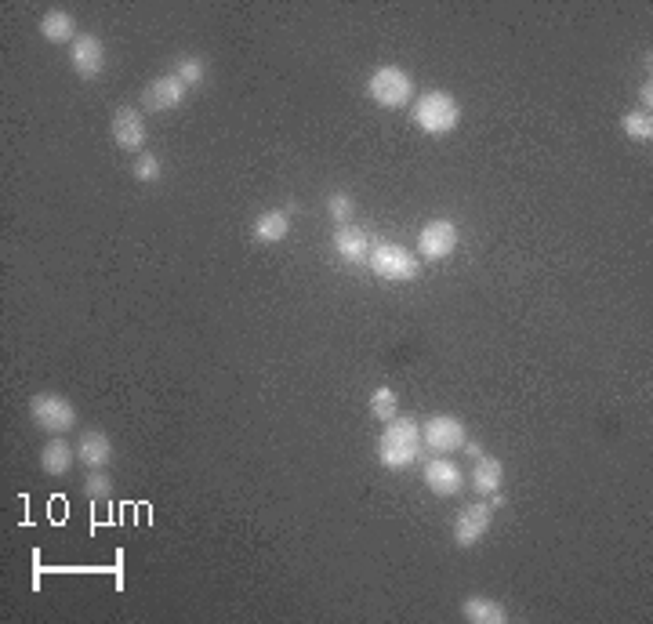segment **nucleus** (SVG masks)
Returning a JSON list of instances; mask_svg holds the SVG:
<instances>
[{
  "label": "nucleus",
  "mask_w": 653,
  "mask_h": 624,
  "mask_svg": "<svg viewBox=\"0 0 653 624\" xmlns=\"http://www.w3.org/2000/svg\"><path fill=\"white\" fill-rule=\"evenodd\" d=\"M468 443V429L458 414H432L421 425V447H429L432 454H454Z\"/></svg>",
  "instance_id": "6"
},
{
  "label": "nucleus",
  "mask_w": 653,
  "mask_h": 624,
  "mask_svg": "<svg viewBox=\"0 0 653 624\" xmlns=\"http://www.w3.org/2000/svg\"><path fill=\"white\" fill-rule=\"evenodd\" d=\"M639 98H643V109L650 113V109H653V80H646L643 91H639Z\"/></svg>",
  "instance_id": "26"
},
{
  "label": "nucleus",
  "mask_w": 653,
  "mask_h": 624,
  "mask_svg": "<svg viewBox=\"0 0 653 624\" xmlns=\"http://www.w3.org/2000/svg\"><path fill=\"white\" fill-rule=\"evenodd\" d=\"M371 414L381 425H389L392 418H400V400H396V392H392L389 385H381V389L371 392Z\"/></svg>",
  "instance_id": "21"
},
{
  "label": "nucleus",
  "mask_w": 653,
  "mask_h": 624,
  "mask_svg": "<svg viewBox=\"0 0 653 624\" xmlns=\"http://www.w3.org/2000/svg\"><path fill=\"white\" fill-rule=\"evenodd\" d=\"M378 458L389 472H403L421 458V425L414 418H392L378 439Z\"/></svg>",
  "instance_id": "1"
},
{
  "label": "nucleus",
  "mask_w": 653,
  "mask_h": 624,
  "mask_svg": "<svg viewBox=\"0 0 653 624\" xmlns=\"http://www.w3.org/2000/svg\"><path fill=\"white\" fill-rule=\"evenodd\" d=\"M414 124L432 138H443L450 135L454 127L461 124V106L458 98L450 95V91H425V95L414 98Z\"/></svg>",
  "instance_id": "2"
},
{
  "label": "nucleus",
  "mask_w": 653,
  "mask_h": 624,
  "mask_svg": "<svg viewBox=\"0 0 653 624\" xmlns=\"http://www.w3.org/2000/svg\"><path fill=\"white\" fill-rule=\"evenodd\" d=\"M113 142H117L124 153H142L146 149V138H149V127H146V117L131 106H120L113 113Z\"/></svg>",
  "instance_id": "12"
},
{
  "label": "nucleus",
  "mask_w": 653,
  "mask_h": 624,
  "mask_svg": "<svg viewBox=\"0 0 653 624\" xmlns=\"http://www.w3.org/2000/svg\"><path fill=\"white\" fill-rule=\"evenodd\" d=\"M327 215H331L334 225H352V218H356V204H352V196L345 193V189L327 196Z\"/></svg>",
  "instance_id": "24"
},
{
  "label": "nucleus",
  "mask_w": 653,
  "mask_h": 624,
  "mask_svg": "<svg viewBox=\"0 0 653 624\" xmlns=\"http://www.w3.org/2000/svg\"><path fill=\"white\" fill-rule=\"evenodd\" d=\"M131 175H135L138 182H160L164 167H160V160H156L153 153H138L135 164H131Z\"/></svg>",
  "instance_id": "25"
},
{
  "label": "nucleus",
  "mask_w": 653,
  "mask_h": 624,
  "mask_svg": "<svg viewBox=\"0 0 653 624\" xmlns=\"http://www.w3.org/2000/svg\"><path fill=\"white\" fill-rule=\"evenodd\" d=\"M458 251V225L450 218H432L418 233V258L421 262H447Z\"/></svg>",
  "instance_id": "7"
},
{
  "label": "nucleus",
  "mask_w": 653,
  "mask_h": 624,
  "mask_svg": "<svg viewBox=\"0 0 653 624\" xmlns=\"http://www.w3.org/2000/svg\"><path fill=\"white\" fill-rule=\"evenodd\" d=\"M77 461L88 468V472L91 468H109V461H113V439H109V432H102V429L80 432Z\"/></svg>",
  "instance_id": "14"
},
{
  "label": "nucleus",
  "mask_w": 653,
  "mask_h": 624,
  "mask_svg": "<svg viewBox=\"0 0 653 624\" xmlns=\"http://www.w3.org/2000/svg\"><path fill=\"white\" fill-rule=\"evenodd\" d=\"M367 95L381 109H407L414 102V77L403 66H378L367 77Z\"/></svg>",
  "instance_id": "3"
},
{
  "label": "nucleus",
  "mask_w": 653,
  "mask_h": 624,
  "mask_svg": "<svg viewBox=\"0 0 653 624\" xmlns=\"http://www.w3.org/2000/svg\"><path fill=\"white\" fill-rule=\"evenodd\" d=\"M84 494H88L91 505H95V501H109V498H113V479H109L106 468H91L88 479H84Z\"/></svg>",
  "instance_id": "23"
},
{
  "label": "nucleus",
  "mask_w": 653,
  "mask_h": 624,
  "mask_svg": "<svg viewBox=\"0 0 653 624\" xmlns=\"http://www.w3.org/2000/svg\"><path fill=\"white\" fill-rule=\"evenodd\" d=\"M501 483H505V465L498 458H490V454H479L476 465H472V494L490 498V494L501 490Z\"/></svg>",
  "instance_id": "18"
},
{
  "label": "nucleus",
  "mask_w": 653,
  "mask_h": 624,
  "mask_svg": "<svg viewBox=\"0 0 653 624\" xmlns=\"http://www.w3.org/2000/svg\"><path fill=\"white\" fill-rule=\"evenodd\" d=\"M490 523H494V508L490 501H476V505H465L454 519V545L458 548H476L483 537H487Z\"/></svg>",
  "instance_id": "8"
},
{
  "label": "nucleus",
  "mask_w": 653,
  "mask_h": 624,
  "mask_svg": "<svg viewBox=\"0 0 653 624\" xmlns=\"http://www.w3.org/2000/svg\"><path fill=\"white\" fill-rule=\"evenodd\" d=\"M69 66L80 80H98L102 69H106V44L95 37V33H80L73 44H69Z\"/></svg>",
  "instance_id": "9"
},
{
  "label": "nucleus",
  "mask_w": 653,
  "mask_h": 624,
  "mask_svg": "<svg viewBox=\"0 0 653 624\" xmlns=\"http://www.w3.org/2000/svg\"><path fill=\"white\" fill-rule=\"evenodd\" d=\"M40 37L48 40V44H73L80 37L77 33V19L69 15V11H44V19L37 22Z\"/></svg>",
  "instance_id": "19"
},
{
  "label": "nucleus",
  "mask_w": 653,
  "mask_h": 624,
  "mask_svg": "<svg viewBox=\"0 0 653 624\" xmlns=\"http://www.w3.org/2000/svg\"><path fill=\"white\" fill-rule=\"evenodd\" d=\"M251 233H254V240H262V244H280V240H287V233H291V211H287V207H269V211H262V215L254 218Z\"/></svg>",
  "instance_id": "17"
},
{
  "label": "nucleus",
  "mask_w": 653,
  "mask_h": 624,
  "mask_svg": "<svg viewBox=\"0 0 653 624\" xmlns=\"http://www.w3.org/2000/svg\"><path fill=\"white\" fill-rule=\"evenodd\" d=\"M40 468L48 472V476H69L73 465H77V447L66 443V436H51L44 447H40Z\"/></svg>",
  "instance_id": "15"
},
{
  "label": "nucleus",
  "mask_w": 653,
  "mask_h": 624,
  "mask_svg": "<svg viewBox=\"0 0 653 624\" xmlns=\"http://www.w3.org/2000/svg\"><path fill=\"white\" fill-rule=\"evenodd\" d=\"M461 617L468 624H505L508 606L501 599H490V595H465L461 599Z\"/></svg>",
  "instance_id": "16"
},
{
  "label": "nucleus",
  "mask_w": 653,
  "mask_h": 624,
  "mask_svg": "<svg viewBox=\"0 0 653 624\" xmlns=\"http://www.w3.org/2000/svg\"><path fill=\"white\" fill-rule=\"evenodd\" d=\"M30 418L48 436H66L77 429V407L62 392H37L30 400Z\"/></svg>",
  "instance_id": "5"
},
{
  "label": "nucleus",
  "mask_w": 653,
  "mask_h": 624,
  "mask_svg": "<svg viewBox=\"0 0 653 624\" xmlns=\"http://www.w3.org/2000/svg\"><path fill=\"white\" fill-rule=\"evenodd\" d=\"M175 77L186 84V88H200L207 80V62L200 59V55H182V59L175 62Z\"/></svg>",
  "instance_id": "22"
},
{
  "label": "nucleus",
  "mask_w": 653,
  "mask_h": 624,
  "mask_svg": "<svg viewBox=\"0 0 653 624\" xmlns=\"http://www.w3.org/2000/svg\"><path fill=\"white\" fill-rule=\"evenodd\" d=\"M331 247L334 254L349 265H363L367 262V254H371V236L363 233L360 225H338L331 236Z\"/></svg>",
  "instance_id": "13"
},
{
  "label": "nucleus",
  "mask_w": 653,
  "mask_h": 624,
  "mask_svg": "<svg viewBox=\"0 0 653 624\" xmlns=\"http://www.w3.org/2000/svg\"><path fill=\"white\" fill-rule=\"evenodd\" d=\"M186 95H189L186 84L175 73H164V77H156L153 84L142 88V109H149V113H171V109H178L186 102Z\"/></svg>",
  "instance_id": "11"
},
{
  "label": "nucleus",
  "mask_w": 653,
  "mask_h": 624,
  "mask_svg": "<svg viewBox=\"0 0 653 624\" xmlns=\"http://www.w3.org/2000/svg\"><path fill=\"white\" fill-rule=\"evenodd\" d=\"M367 265L371 273L385 283H410L418 280L421 273V258L414 251H407L403 244H371V254H367Z\"/></svg>",
  "instance_id": "4"
},
{
  "label": "nucleus",
  "mask_w": 653,
  "mask_h": 624,
  "mask_svg": "<svg viewBox=\"0 0 653 624\" xmlns=\"http://www.w3.org/2000/svg\"><path fill=\"white\" fill-rule=\"evenodd\" d=\"M421 479H425V487H429L436 498H454V494H461V490H465V472H461L458 461H450L447 454H439V458L425 461Z\"/></svg>",
  "instance_id": "10"
},
{
  "label": "nucleus",
  "mask_w": 653,
  "mask_h": 624,
  "mask_svg": "<svg viewBox=\"0 0 653 624\" xmlns=\"http://www.w3.org/2000/svg\"><path fill=\"white\" fill-rule=\"evenodd\" d=\"M621 127H624V135L632 138V142H646V146L653 142V117L646 113V109H632V113H624Z\"/></svg>",
  "instance_id": "20"
}]
</instances>
